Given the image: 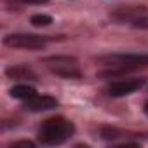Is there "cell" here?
I'll return each mask as SVG.
<instances>
[{
  "instance_id": "1",
  "label": "cell",
  "mask_w": 148,
  "mask_h": 148,
  "mask_svg": "<svg viewBox=\"0 0 148 148\" xmlns=\"http://www.w3.org/2000/svg\"><path fill=\"white\" fill-rule=\"evenodd\" d=\"M99 63L106 64L108 70L101 71V77H115L124 75L132 70L146 68L148 66V54H136V52H120V54H108L101 56Z\"/></svg>"
},
{
  "instance_id": "2",
  "label": "cell",
  "mask_w": 148,
  "mask_h": 148,
  "mask_svg": "<svg viewBox=\"0 0 148 148\" xmlns=\"http://www.w3.org/2000/svg\"><path fill=\"white\" fill-rule=\"evenodd\" d=\"M73 132H75V125H73L71 120L64 117H52V119H47L40 125L38 141L42 145L54 146V145H61L68 141L73 136Z\"/></svg>"
},
{
  "instance_id": "3",
  "label": "cell",
  "mask_w": 148,
  "mask_h": 148,
  "mask_svg": "<svg viewBox=\"0 0 148 148\" xmlns=\"http://www.w3.org/2000/svg\"><path fill=\"white\" fill-rule=\"evenodd\" d=\"M44 63L49 66V70L63 79H80L82 71L79 68V61L71 56H51L45 58Z\"/></svg>"
},
{
  "instance_id": "4",
  "label": "cell",
  "mask_w": 148,
  "mask_h": 148,
  "mask_svg": "<svg viewBox=\"0 0 148 148\" xmlns=\"http://www.w3.org/2000/svg\"><path fill=\"white\" fill-rule=\"evenodd\" d=\"M54 37H42L33 33H11L4 38V44L14 49H42Z\"/></svg>"
},
{
  "instance_id": "5",
  "label": "cell",
  "mask_w": 148,
  "mask_h": 148,
  "mask_svg": "<svg viewBox=\"0 0 148 148\" xmlns=\"http://www.w3.org/2000/svg\"><path fill=\"white\" fill-rule=\"evenodd\" d=\"M113 18L134 28H148V11L145 7H122L113 14Z\"/></svg>"
},
{
  "instance_id": "6",
  "label": "cell",
  "mask_w": 148,
  "mask_h": 148,
  "mask_svg": "<svg viewBox=\"0 0 148 148\" xmlns=\"http://www.w3.org/2000/svg\"><path fill=\"white\" fill-rule=\"evenodd\" d=\"M145 86V79H127V80H119L108 87V94L112 98H124L129 96L136 91H139Z\"/></svg>"
},
{
  "instance_id": "7",
  "label": "cell",
  "mask_w": 148,
  "mask_h": 148,
  "mask_svg": "<svg viewBox=\"0 0 148 148\" xmlns=\"http://www.w3.org/2000/svg\"><path fill=\"white\" fill-rule=\"evenodd\" d=\"M58 106V99L52 96H33L28 101H25V108L30 112H47V110H54Z\"/></svg>"
},
{
  "instance_id": "8",
  "label": "cell",
  "mask_w": 148,
  "mask_h": 148,
  "mask_svg": "<svg viewBox=\"0 0 148 148\" xmlns=\"http://www.w3.org/2000/svg\"><path fill=\"white\" fill-rule=\"evenodd\" d=\"M5 75L11 79H18V80H35V73L28 68V66H11L5 70Z\"/></svg>"
},
{
  "instance_id": "9",
  "label": "cell",
  "mask_w": 148,
  "mask_h": 148,
  "mask_svg": "<svg viewBox=\"0 0 148 148\" xmlns=\"http://www.w3.org/2000/svg\"><path fill=\"white\" fill-rule=\"evenodd\" d=\"M11 96L16 98V99H21V101H28L30 98L37 96V91H35V87H32V86L19 84V86H14V87L11 89Z\"/></svg>"
},
{
  "instance_id": "10",
  "label": "cell",
  "mask_w": 148,
  "mask_h": 148,
  "mask_svg": "<svg viewBox=\"0 0 148 148\" xmlns=\"http://www.w3.org/2000/svg\"><path fill=\"white\" fill-rule=\"evenodd\" d=\"M30 23L33 26H49L52 23V18L47 16V14H35V16H32Z\"/></svg>"
},
{
  "instance_id": "11",
  "label": "cell",
  "mask_w": 148,
  "mask_h": 148,
  "mask_svg": "<svg viewBox=\"0 0 148 148\" xmlns=\"http://www.w3.org/2000/svg\"><path fill=\"white\" fill-rule=\"evenodd\" d=\"M21 4H35V5H40V4H47V0H18Z\"/></svg>"
},
{
  "instance_id": "12",
  "label": "cell",
  "mask_w": 148,
  "mask_h": 148,
  "mask_svg": "<svg viewBox=\"0 0 148 148\" xmlns=\"http://www.w3.org/2000/svg\"><path fill=\"white\" fill-rule=\"evenodd\" d=\"M12 146H28V148H32V146H35V143H32V141H16V143H12Z\"/></svg>"
},
{
  "instance_id": "13",
  "label": "cell",
  "mask_w": 148,
  "mask_h": 148,
  "mask_svg": "<svg viewBox=\"0 0 148 148\" xmlns=\"http://www.w3.org/2000/svg\"><path fill=\"white\" fill-rule=\"evenodd\" d=\"M145 113H146V115H148V103H146V105H145Z\"/></svg>"
}]
</instances>
